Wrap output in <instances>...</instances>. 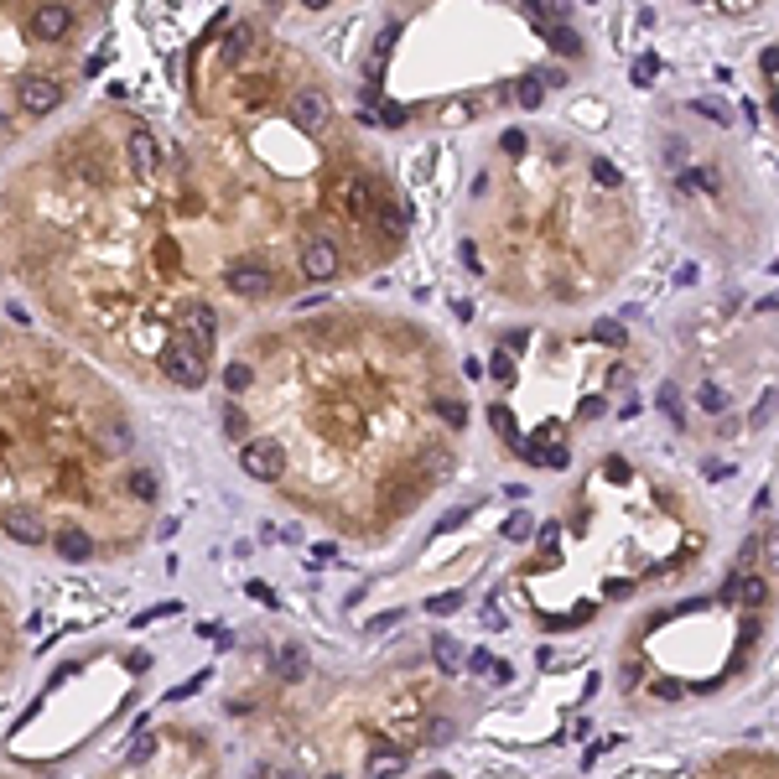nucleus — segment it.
Masks as SVG:
<instances>
[{"instance_id":"obj_1","label":"nucleus","mask_w":779,"mask_h":779,"mask_svg":"<svg viewBox=\"0 0 779 779\" xmlns=\"http://www.w3.org/2000/svg\"><path fill=\"white\" fill-rule=\"evenodd\" d=\"M224 390L239 473L348 541H390L452 473L468 426L442 338L364 307L245 333Z\"/></svg>"},{"instance_id":"obj_12","label":"nucleus","mask_w":779,"mask_h":779,"mask_svg":"<svg viewBox=\"0 0 779 779\" xmlns=\"http://www.w3.org/2000/svg\"><path fill=\"white\" fill-rule=\"evenodd\" d=\"M654 68H660V63H654V58H645V63L634 68V79H639V84H650V79H654Z\"/></svg>"},{"instance_id":"obj_11","label":"nucleus","mask_w":779,"mask_h":779,"mask_svg":"<svg viewBox=\"0 0 779 779\" xmlns=\"http://www.w3.org/2000/svg\"><path fill=\"white\" fill-rule=\"evenodd\" d=\"M525 530H530V515H515V520L505 525V535L509 541H525Z\"/></svg>"},{"instance_id":"obj_5","label":"nucleus","mask_w":779,"mask_h":779,"mask_svg":"<svg viewBox=\"0 0 779 779\" xmlns=\"http://www.w3.org/2000/svg\"><path fill=\"white\" fill-rule=\"evenodd\" d=\"M16 675H22V613H16V598L5 592V577H0V696L11 691Z\"/></svg>"},{"instance_id":"obj_3","label":"nucleus","mask_w":779,"mask_h":779,"mask_svg":"<svg viewBox=\"0 0 779 779\" xmlns=\"http://www.w3.org/2000/svg\"><path fill=\"white\" fill-rule=\"evenodd\" d=\"M105 22V11L84 5H0V156L32 135L22 88L52 68H88V42Z\"/></svg>"},{"instance_id":"obj_8","label":"nucleus","mask_w":779,"mask_h":779,"mask_svg":"<svg viewBox=\"0 0 779 779\" xmlns=\"http://www.w3.org/2000/svg\"><path fill=\"white\" fill-rule=\"evenodd\" d=\"M551 42H556V52H567V58H577V52H582V42L571 37L567 26H551Z\"/></svg>"},{"instance_id":"obj_2","label":"nucleus","mask_w":779,"mask_h":779,"mask_svg":"<svg viewBox=\"0 0 779 779\" xmlns=\"http://www.w3.org/2000/svg\"><path fill=\"white\" fill-rule=\"evenodd\" d=\"M162 473L135 452V411L88 358L0 328V541L68 567L146 546Z\"/></svg>"},{"instance_id":"obj_6","label":"nucleus","mask_w":779,"mask_h":779,"mask_svg":"<svg viewBox=\"0 0 779 779\" xmlns=\"http://www.w3.org/2000/svg\"><path fill=\"white\" fill-rule=\"evenodd\" d=\"M696 779H779V758L774 754H722Z\"/></svg>"},{"instance_id":"obj_10","label":"nucleus","mask_w":779,"mask_h":779,"mask_svg":"<svg viewBox=\"0 0 779 779\" xmlns=\"http://www.w3.org/2000/svg\"><path fill=\"white\" fill-rule=\"evenodd\" d=\"M463 603V592H442V598H431V613H452Z\"/></svg>"},{"instance_id":"obj_7","label":"nucleus","mask_w":779,"mask_h":779,"mask_svg":"<svg viewBox=\"0 0 779 779\" xmlns=\"http://www.w3.org/2000/svg\"><path fill=\"white\" fill-rule=\"evenodd\" d=\"M431 660H437V671H442V675H458V665H463L458 639H452V634H437V639H431Z\"/></svg>"},{"instance_id":"obj_13","label":"nucleus","mask_w":779,"mask_h":779,"mask_svg":"<svg viewBox=\"0 0 779 779\" xmlns=\"http://www.w3.org/2000/svg\"><path fill=\"white\" fill-rule=\"evenodd\" d=\"M0 779H22V774H11V769H0Z\"/></svg>"},{"instance_id":"obj_4","label":"nucleus","mask_w":779,"mask_h":779,"mask_svg":"<svg viewBox=\"0 0 779 779\" xmlns=\"http://www.w3.org/2000/svg\"><path fill=\"white\" fill-rule=\"evenodd\" d=\"M99 779H224V748L213 728L177 717L167 728L135 737Z\"/></svg>"},{"instance_id":"obj_9","label":"nucleus","mask_w":779,"mask_h":779,"mask_svg":"<svg viewBox=\"0 0 779 779\" xmlns=\"http://www.w3.org/2000/svg\"><path fill=\"white\" fill-rule=\"evenodd\" d=\"M520 105H525V109L541 105V84H535V79H525V84H520Z\"/></svg>"}]
</instances>
